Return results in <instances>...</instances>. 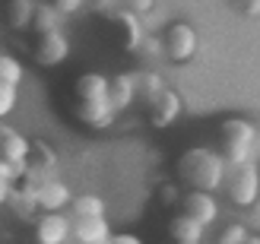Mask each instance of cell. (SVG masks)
<instances>
[{
	"instance_id": "1",
	"label": "cell",
	"mask_w": 260,
	"mask_h": 244,
	"mask_svg": "<svg viewBox=\"0 0 260 244\" xmlns=\"http://www.w3.org/2000/svg\"><path fill=\"white\" fill-rule=\"evenodd\" d=\"M178 181L187 184L190 190L216 194V190L225 184V162L216 149L190 146L187 152H181V159H178Z\"/></svg>"
},
{
	"instance_id": "2",
	"label": "cell",
	"mask_w": 260,
	"mask_h": 244,
	"mask_svg": "<svg viewBox=\"0 0 260 244\" xmlns=\"http://www.w3.org/2000/svg\"><path fill=\"white\" fill-rule=\"evenodd\" d=\"M222 162H225V171L229 168H238V165H248L257 162V127L244 118H225L222 127Z\"/></svg>"
},
{
	"instance_id": "3",
	"label": "cell",
	"mask_w": 260,
	"mask_h": 244,
	"mask_svg": "<svg viewBox=\"0 0 260 244\" xmlns=\"http://www.w3.org/2000/svg\"><path fill=\"white\" fill-rule=\"evenodd\" d=\"M159 42H162V54L172 63H190L193 57H197V51H200V35L184 19L168 22Z\"/></svg>"
},
{
	"instance_id": "4",
	"label": "cell",
	"mask_w": 260,
	"mask_h": 244,
	"mask_svg": "<svg viewBox=\"0 0 260 244\" xmlns=\"http://www.w3.org/2000/svg\"><path fill=\"white\" fill-rule=\"evenodd\" d=\"M222 187L229 190V200L235 203V206H241V210L257 206V197H260V171H257V162L238 165V168H229Z\"/></svg>"
},
{
	"instance_id": "5",
	"label": "cell",
	"mask_w": 260,
	"mask_h": 244,
	"mask_svg": "<svg viewBox=\"0 0 260 244\" xmlns=\"http://www.w3.org/2000/svg\"><path fill=\"white\" fill-rule=\"evenodd\" d=\"M32 200H35V206L42 210V213H60L63 206H70V187L67 181H60V178H42L38 184H32Z\"/></svg>"
},
{
	"instance_id": "6",
	"label": "cell",
	"mask_w": 260,
	"mask_h": 244,
	"mask_svg": "<svg viewBox=\"0 0 260 244\" xmlns=\"http://www.w3.org/2000/svg\"><path fill=\"white\" fill-rule=\"evenodd\" d=\"M181 210H184L187 219L200 222L203 228H210L219 219V200H216V194H206V190H187L181 197Z\"/></svg>"
},
{
	"instance_id": "7",
	"label": "cell",
	"mask_w": 260,
	"mask_h": 244,
	"mask_svg": "<svg viewBox=\"0 0 260 244\" xmlns=\"http://www.w3.org/2000/svg\"><path fill=\"white\" fill-rule=\"evenodd\" d=\"M70 57V38L63 29H54V32H45L38 35V45H35V60L42 67H57Z\"/></svg>"
},
{
	"instance_id": "8",
	"label": "cell",
	"mask_w": 260,
	"mask_h": 244,
	"mask_svg": "<svg viewBox=\"0 0 260 244\" xmlns=\"http://www.w3.org/2000/svg\"><path fill=\"white\" fill-rule=\"evenodd\" d=\"M149 108H152V114H149L152 124H155V127H168V124H175L181 114H184V98H181L175 89L165 86L162 92L149 101Z\"/></svg>"
},
{
	"instance_id": "9",
	"label": "cell",
	"mask_w": 260,
	"mask_h": 244,
	"mask_svg": "<svg viewBox=\"0 0 260 244\" xmlns=\"http://www.w3.org/2000/svg\"><path fill=\"white\" fill-rule=\"evenodd\" d=\"M111 225L108 216H92V219H70V238L76 244H105L111 238Z\"/></svg>"
},
{
	"instance_id": "10",
	"label": "cell",
	"mask_w": 260,
	"mask_h": 244,
	"mask_svg": "<svg viewBox=\"0 0 260 244\" xmlns=\"http://www.w3.org/2000/svg\"><path fill=\"white\" fill-rule=\"evenodd\" d=\"M38 244H70V216L63 213H45L35 225Z\"/></svg>"
},
{
	"instance_id": "11",
	"label": "cell",
	"mask_w": 260,
	"mask_h": 244,
	"mask_svg": "<svg viewBox=\"0 0 260 244\" xmlns=\"http://www.w3.org/2000/svg\"><path fill=\"white\" fill-rule=\"evenodd\" d=\"M137 101V73H118L108 76V105L114 114L127 111Z\"/></svg>"
},
{
	"instance_id": "12",
	"label": "cell",
	"mask_w": 260,
	"mask_h": 244,
	"mask_svg": "<svg viewBox=\"0 0 260 244\" xmlns=\"http://www.w3.org/2000/svg\"><path fill=\"white\" fill-rule=\"evenodd\" d=\"M73 92L80 105H89V101H108V76L102 73H80L73 83Z\"/></svg>"
},
{
	"instance_id": "13",
	"label": "cell",
	"mask_w": 260,
	"mask_h": 244,
	"mask_svg": "<svg viewBox=\"0 0 260 244\" xmlns=\"http://www.w3.org/2000/svg\"><path fill=\"white\" fill-rule=\"evenodd\" d=\"M29 152H32V143L19 130H13V127H4V130H0V159H4V162L25 165Z\"/></svg>"
},
{
	"instance_id": "14",
	"label": "cell",
	"mask_w": 260,
	"mask_h": 244,
	"mask_svg": "<svg viewBox=\"0 0 260 244\" xmlns=\"http://www.w3.org/2000/svg\"><path fill=\"white\" fill-rule=\"evenodd\" d=\"M203 232H206V228L200 222L187 219L184 213L175 216V219L168 222V235H172L175 244H203Z\"/></svg>"
},
{
	"instance_id": "15",
	"label": "cell",
	"mask_w": 260,
	"mask_h": 244,
	"mask_svg": "<svg viewBox=\"0 0 260 244\" xmlns=\"http://www.w3.org/2000/svg\"><path fill=\"white\" fill-rule=\"evenodd\" d=\"M35 7H38V0H7V25L13 32L32 29Z\"/></svg>"
},
{
	"instance_id": "16",
	"label": "cell",
	"mask_w": 260,
	"mask_h": 244,
	"mask_svg": "<svg viewBox=\"0 0 260 244\" xmlns=\"http://www.w3.org/2000/svg\"><path fill=\"white\" fill-rule=\"evenodd\" d=\"M76 118H80L86 127H95V130H102V127H108L118 114L111 111L108 101H89V105H76Z\"/></svg>"
},
{
	"instance_id": "17",
	"label": "cell",
	"mask_w": 260,
	"mask_h": 244,
	"mask_svg": "<svg viewBox=\"0 0 260 244\" xmlns=\"http://www.w3.org/2000/svg\"><path fill=\"white\" fill-rule=\"evenodd\" d=\"M108 203L99 194H76L70 200V219H92V216H105Z\"/></svg>"
},
{
	"instance_id": "18",
	"label": "cell",
	"mask_w": 260,
	"mask_h": 244,
	"mask_svg": "<svg viewBox=\"0 0 260 244\" xmlns=\"http://www.w3.org/2000/svg\"><path fill=\"white\" fill-rule=\"evenodd\" d=\"M114 19H118V25L124 29V48L127 51H137L140 42L146 38V25H143V19L134 16V13H127V10H118V13H114Z\"/></svg>"
},
{
	"instance_id": "19",
	"label": "cell",
	"mask_w": 260,
	"mask_h": 244,
	"mask_svg": "<svg viewBox=\"0 0 260 244\" xmlns=\"http://www.w3.org/2000/svg\"><path fill=\"white\" fill-rule=\"evenodd\" d=\"M32 29H35L38 35H45V32L63 29V19H60L57 13L48 7V4H38V7H35V19H32Z\"/></svg>"
},
{
	"instance_id": "20",
	"label": "cell",
	"mask_w": 260,
	"mask_h": 244,
	"mask_svg": "<svg viewBox=\"0 0 260 244\" xmlns=\"http://www.w3.org/2000/svg\"><path fill=\"white\" fill-rule=\"evenodd\" d=\"M22 76H25V70H22V60H19V57L0 54V83H7V86L16 89V86L22 83Z\"/></svg>"
},
{
	"instance_id": "21",
	"label": "cell",
	"mask_w": 260,
	"mask_h": 244,
	"mask_svg": "<svg viewBox=\"0 0 260 244\" xmlns=\"http://www.w3.org/2000/svg\"><path fill=\"white\" fill-rule=\"evenodd\" d=\"M165 89L162 73H137V95H146V101H152Z\"/></svg>"
},
{
	"instance_id": "22",
	"label": "cell",
	"mask_w": 260,
	"mask_h": 244,
	"mask_svg": "<svg viewBox=\"0 0 260 244\" xmlns=\"http://www.w3.org/2000/svg\"><path fill=\"white\" fill-rule=\"evenodd\" d=\"M248 235H251V228L244 225V222H232V225L222 228V235H219L216 244H244V241H248Z\"/></svg>"
},
{
	"instance_id": "23",
	"label": "cell",
	"mask_w": 260,
	"mask_h": 244,
	"mask_svg": "<svg viewBox=\"0 0 260 244\" xmlns=\"http://www.w3.org/2000/svg\"><path fill=\"white\" fill-rule=\"evenodd\" d=\"M48 7L54 10L60 19H67V16H76V13H80V10L86 7V0H51Z\"/></svg>"
},
{
	"instance_id": "24",
	"label": "cell",
	"mask_w": 260,
	"mask_h": 244,
	"mask_svg": "<svg viewBox=\"0 0 260 244\" xmlns=\"http://www.w3.org/2000/svg\"><path fill=\"white\" fill-rule=\"evenodd\" d=\"M16 98H19L16 89L7 86V83H0V118H7V114L16 108Z\"/></svg>"
},
{
	"instance_id": "25",
	"label": "cell",
	"mask_w": 260,
	"mask_h": 244,
	"mask_svg": "<svg viewBox=\"0 0 260 244\" xmlns=\"http://www.w3.org/2000/svg\"><path fill=\"white\" fill-rule=\"evenodd\" d=\"M22 171H25V165H10V162L0 159V184H13Z\"/></svg>"
},
{
	"instance_id": "26",
	"label": "cell",
	"mask_w": 260,
	"mask_h": 244,
	"mask_svg": "<svg viewBox=\"0 0 260 244\" xmlns=\"http://www.w3.org/2000/svg\"><path fill=\"white\" fill-rule=\"evenodd\" d=\"M140 54H146V57H159L162 54V42H159V38H152V35H146V38H143V42H140Z\"/></svg>"
},
{
	"instance_id": "27",
	"label": "cell",
	"mask_w": 260,
	"mask_h": 244,
	"mask_svg": "<svg viewBox=\"0 0 260 244\" xmlns=\"http://www.w3.org/2000/svg\"><path fill=\"white\" fill-rule=\"evenodd\" d=\"M152 10V0H127V13H134V16L143 19V13Z\"/></svg>"
},
{
	"instance_id": "28",
	"label": "cell",
	"mask_w": 260,
	"mask_h": 244,
	"mask_svg": "<svg viewBox=\"0 0 260 244\" xmlns=\"http://www.w3.org/2000/svg\"><path fill=\"white\" fill-rule=\"evenodd\" d=\"M108 244H143V241H140L134 232H121V235H111Z\"/></svg>"
},
{
	"instance_id": "29",
	"label": "cell",
	"mask_w": 260,
	"mask_h": 244,
	"mask_svg": "<svg viewBox=\"0 0 260 244\" xmlns=\"http://www.w3.org/2000/svg\"><path fill=\"white\" fill-rule=\"evenodd\" d=\"M178 184H165L162 187V203H178Z\"/></svg>"
},
{
	"instance_id": "30",
	"label": "cell",
	"mask_w": 260,
	"mask_h": 244,
	"mask_svg": "<svg viewBox=\"0 0 260 244\" xmlns=\"http://www.w3.org/2000/svg\"><path fill=\"white\" fill-rule=\"evenodd\" d=\"M10 197H13V184H0V206L10 203Z\"/></svg>"
},
{
	"instance_id": "31",
	"label": "cell",
	"mask_w": 260,
	"mask_h": 244,
	"mask_svg": "<svg viewBox=\"0 0 260 244\" xmlns=\"http://www.w3.org/2000/svg\"><path fill=\"white\" fill-rule=\"evenodd\" d=\"M114 4H118V0H95L99 10H108V7H114Z\"/></svg>"
},
{
	"instance_id": "32",
	"label": "cell",
	"mask_w": 260,
	"mask_h": 244,
	"mask_svg": "<svg viewBox=\"0 0 260 244\" xmlns=\"http://www.w3.org/2000/svg\"><path fill=\"white\" fill-rule=\"evenodd\" d=\"M244 244H260V238H257V232H251V235H248V241H244Z\"/></svg>"
},
{
	"instance_id": "33",
	"label": "cell",
	"mask_w": 260,
	"mask_h": 244,
	"mask_svg": "<svg viewBox=\"0 0 260 244\" xmlns=\"http://www.w3.org/2000/svg\"><path fill=\"white\" fill-rule=\"evenodd\" d=\"M248 4H251V0H248Z\"/></svg>"
},
{
	"instance_id": "34",
	"label": "cell",
	"mask_w": 260,
	"mask_h": 244,
	"mask_svg": "<svg viewBox=\"0 0 260 244\" xmlns=\"http://www.w3.org/2000/svg\"><path fill=\"white\" fill-rule=\"evenodd\" d=\"M105 244H108V241H105Z\"/></svg>"
}]
</instances>
